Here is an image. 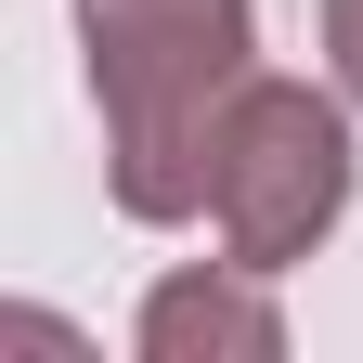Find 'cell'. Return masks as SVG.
<instances>
[{"mask_svg":"<svg viewBox=\"0 0 363 363\" xmlns=\"http://www.w3.org/2000/svg\"><path fill=\"white\" fill-rule=\"evenodd\" d=\"M91 104H104V182L130 220H195L220 169V117L259 78V0H78Z\"/></svg>","mask_w":363,"mask_h":363,"instance_id":"1","label":"cell"},{"mask_svg":"<svg viewBox=\"0 0 363 363\" xmlns=\"http://www.w3.org/2000/svg\"><path fill=\"white\" fill-rule=\"evenodd\" d=\"M208 220L220 259L286 272L350 220V91L311 78H247L234 117H220V169H208Z\"/></svg>","mask_w":363,"mask_h":363,"instance_id":"2","label":"cell"},{"mask_svg":"<svg viewBox=\"0 0 363 363\" xmlns=\"http://www.w3.org/2000/svg\"><path fill=\"white\" fill-rule=\"evenodd\" d=\"M143 363H272L286 350V311H272V272L220 259V272H169L143 298V325H130Z\"/></svg>","mask_w":363,"mask_h":363,"instance_id":"3","label":"cell"},{"mask_svg":"<svg viewBox=\"0 0 363 363\" xmlns=\"http://www.w3.org/2000/svg\"><path fill=\"white\" fill-rule=\"evenodd\" d=\"M325 65H337V91L363 104V0H325Z\"/></svg>","mask_w":363,"mask_h":363,"instance_id":"4","label":"cell"}]
</instances>
